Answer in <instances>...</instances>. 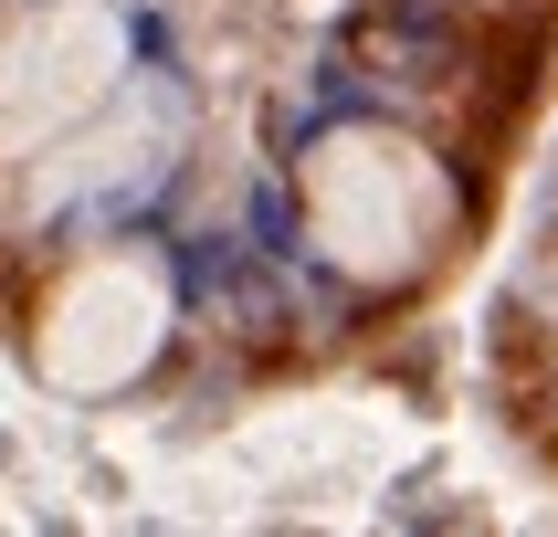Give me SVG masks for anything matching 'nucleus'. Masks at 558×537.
<instances>
[{
    "label": "nucleus",
    "instance_id": "obj_1",
    "mask_svg": "<svg viewBox=\"0 0 558 537\" xmlns=\"http://www.w3.org/2000/svg\"><path fill=\"white\" fill-rule=\"evenodd\" d=\"M295 211H306V243H316L327 274L369 284V295H401V284H422L442 253H453L464 200H453V169H442L411 126L348 117V126H327L306 148Z\"/></svg>",
    "mask_w": 558,
    "mask_h": 537
},
{
    "label": "nucleus",
    "instance_id": "obj_2",
    "mask_svg": "<svg viewBox=\"0 0 558 537\" xmlns=\"http://www.w3.org/2000/svg\"><path fill=\"white\" fill-rule=\"evenodd\" d=\"M180 284L148 243H106L85 264H63L53 295L32 306V369L63 401H117L126 379H148V358L169 347Z\"/></svg>",
    "mask_w": 558,
    "mask_h": 537
},
{
    "label": "nucleus",
    "instance_id": "obj_3",
    "mask_svg": "<svg viewBox=\"0 0 558 537\" xmlns=\"http://www.w3.org/2000/svg\"><path fill=\"white\" fill-rule=\"evenodd\" d=\"M137 74L117 0H32L0 22V158H43L63 126H85Z\"/></svg>",
    "mask_w": 558,
    "mask_h": 537
},
{
    "label": "nucleus",
    "instance_id": "obj_4",
    "mask_svg": "<svg viewBox=\"0 0 558 537\" xmlns=\"http://www.w3.org/2000/svg\"><path fill=\"white\" fill-rule=\"evenodd\" d=\"M180 137H190V95L180 85H137V74H126V85L106 95L85 126H63L32 169H43L53 200H117V190H148L158 169L180 158Z\"/></svg>",
    "mask_w": 558,
    "mask_h": 537
},
{
    "label": "nucleus",
    "instance_id": "obj_5",
    "mask_svg": "<svg viewBox=\"0 0 558 537\" xmlns=\"http://www.w3.org/2000/svg\"><path fill=\"white\" fill-rule=\"evenodd\" d=\"M442 11H464V22H527V11H548V0H442Z\"/></svg>",
    "mask_w": 558,
    "mask_h": 537
},
{
    "label": "nucleus",
    "instance_id": "obj_6",
    "mask_svg": "<svg viewBox=\"0 0 558 537\" xmlns=\"http://www.w3.org/2000/svg\"><path fill=\"white\" fill-rule=\"evenodd\" d=\"M537 316H548V347H558V274H548V295H537Z\"/></svg>",
    "mask_w": 558,
    "mask_h": 537
}]
</instances>
